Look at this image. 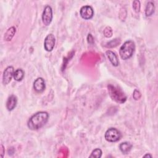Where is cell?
<instances>
[{
	"label": "cell",
	"instance_id": "1",
	"mask_svg": "<svg viewBox=\"0 0 158 158\" xmlns=\"http://www.w3.org/2000/svg\"><path fill=\"white\" fill-rule=\"evenodd\" d=\"M49 114L45 111H40L33 114L28 120L27 126L31 130H37L42 128L48 121Z\"/></svg>",
	"mask_w": 158,
	"mask_h": 158
},
{
	"label": "cell",
	"instance_id": "2",
	"mask_svg": "<svg viewBox=\"0 0 158 158\" xmlns=\"http://www.w3.org/2000/svg\"><path fill=\"white\" fill-rule=\"evenodd\" d=\"M107 91L111 99L118 104H123L127 101V96L118 87L112 84L107 85Z\"/></svg>",
	"mask_w": 158,
	"mask_h": 158
},
{
	"label": "cell",
	"instance_id": "3",
	"mask_svg": "<svg viewBox=\"0 0 158 158\" xmlns=\"http://www.w3.org/2000/svg\"><path fill=\"white\" fill-rule=\"evenodd\" d=\"M135 50V44L132 40L126 41L120 48L119 54L122 59L127 60L132 57Z\"/></svg>",
	"mask_w": 158,
	"mask_h": 158
},
{
	"label": "cell",
	"instance_id": "4",
	"mask_svg": "<svg viewBox=\"0 0 158 158\" xmlns=\"http://www.w3.org/2000/svg\"><path fill=\"white\" fill-rule=\"evenodd\" d=\"M122 134L120 131L115 128H110L105 133L104 138L108 142H117L120 139Z\"/></svg>",
	"mask_w": 158,
	"mask_h": 158
},
{
	"label": "cell",
	"instance_id": "5",
	"mask_svg": "<svg viewBox=\"0 0 158 158\" xmlns=\"http://www.w3.org/2000/svg\"><path fill=\"white\" fill-rule=\"evenodd\" d=\"M53 17L52 9L50 6H46L43 14H42V21L44 25L48 26L52 22Z\"/></svg>",
	"mask_w": 158,
	"mask_h": 158
},
{
	"label": "cell",
	"instance_id": "6",
	"mask_svg": "<svg viewBox=\"0 0 158 158\" xmlns=\"http://www.w3.org/2000/svg\"><path fill=\"white\" fill-rule=\"evenodd\" d=\"M80 15L85 20H89L94 15V10L90 6H83L80 8Z\"/></svg>",
	"mask_w": 158,
	"mask_h": 158
},
{
	"label": "cell",
	"instance_id": "7",
	"mask_svg": "<svg viewBox=\"0 0 158 158\" xmlns=\"http://www.w3.org/2000/svg\"><path fill=\"white\" fill-rule=\"evenodd\" d=\"M56 43V38L53 34L50 33L48 35L44 38V48L48 52H51L53 50Z\"/></svg>",
	"mask_w": 158,
	"mask_h": 158
},
{
	"label": "cell",
	"instance_id": "8",
	"mask_svg": "<svg viewBox=\"0 0 158 158\" xmlns=\"http://www.w3.org/2000/svg\"><path fill=\"white\" fill-rule=\"evenodd\" d=\"M14 69L12 66H8L5 69L2 74V83L4 85L9 84L14 76Z\"/></svg>",
	"mask_w": 158,
	"mask_h": 158
},
{
	"label": "cell",
	"instance_id": "9",
	"mask_svg": "<svg viewBox=\"0 0 158 158\" xmlns=\"http://www.w3.org/2000/svg\"><path fill=\"white\" fill-rule=\"evenodd\" d=\"M33 88L37 93H40L43 92L46 88L44 80L41 77L37 78L33 82Z\"/></svg>",
	"mask_w": 158,
	"mask_h": 158
},
{
	"label": "cell",
	"instance_id": "10",
	"mask_svg": "<svg viewBox=\"0 0 158 158\" xmlns=\"http://www.w3.org/2000/svg\"><path fill=\"white\" fill-rule=\"evenodd\" d=\"M17 104V97L15 95L12 94L8 98L6 101V109L9 111H12L15 108Z\"/></svg>",
	"mask_w": 158,
	"mask_h": 158
},
{
	"label": "cell",
	"instance_id": "11",
	"mask_svg": "<svg viewBox=\"0 0 158 158\" xmlns=\"http://www.w3.org/2000/svg\"><path fill=\"white\" fill-rule=\"evenodd\" d=\"M106 55L113 66L117 67L118 65L119 61L115 52L110 50H107L106 52Z\"/></svg>",
	"mask_w": 158,
	"mask_h": 158
},
{
	"label": "cell",
	"instance_id": "12",
	"mask_svg": "<svg viewBox=\"0 0 158 158\" xmlns=\"http://www.w3.org/2000/svg\"><path fill=\"white\" fill-rule=\"evenodd\" d=\"M16 32V29L14 27H10L5 32L4 35V40L6 41H10L14 36Z\"/></svg>",
	"mask_w": 158,
	"mask_h": 158
},
{
	"label": "cell",
	"instance_id": "13",
	"mask_svg": "<svg viewBox=\"0 0 158 158\" xmlns=\"http://www.w3.org/2000/svg\"><path fill=\"white\" fill-rule=\"evenodd\" d=\"M132 148V144L129 142H123L119 144V149L123 154H128Z\"/></svg>",
	"mask_w": 158,
	"mask_h": 158
},
{
	"label": "cell",
	"instance_id": "14",
	"mask_svg": "<svg viewBox=\"0 0 158 158\" xmlns=\"http://www.w3.org/2000/svg\"><path fill=\"white\" fill-rule=\"evenodd\" d=\"M155 11V6L152 1H149L145 8V15L146 17L151 16Z\"/></svg>",
	"mask_w": 158,
	"mask_h": 158
},
{
	"label": "cell",
	"instance_id": "15",
	"mask_svg": "<svg viewBox=\"0 0 158 158\" xmlns=\"http://www.w3.org/2000/svg\"><path fill=\"white\" fill-rule=\"evenodd\" d=\"M25 76V72L22 69H17L14 71L13 78L17 81H20Z\"/></svg>",
	"mask_w": 158,
	"mask_h": 158
},
{
	"label": "cell",
	"instance_id": "16",
	"mask_svg": "<svg viewBox=\"0 0 158 158\" xmlns=\"http://www.w3.org/2000/svg\"><path fill=\"white\" fill-rule=\"evenodd\" d=\"M120 43H121V41L120 39L115 38V39H114V40L110 41L109 42L107 43V45H106V46L107 48H115V47L117 46L119 44H120Z\"/></svg>",
	"mask_w": 158,
	"mask_h": 158
},
{
	"label": "cell",
	"instance_id": "17",
	"mask_svg": "<svg viewBox=\"0 0 158 158\" xmlns=\"http://www.w3.org/2000/svg\"><path fill=\"white\" fill-rule=\"evenodd\" d=\"M102 150L99 148H96L94 149L92 152L91 153V155L89 156V157H96V158H100L102 156Z\"/></svg>",
	"mask_w": 158,
	"mask_h": 158
},
{
	"label": "cell",
	"instance_id": "18",
	"mask_svg": "<svg viewBox=\"0 0 158 158\" xmlns=\"http://www.w3.org/2000/svg\"><path fill=\"white\" fill-rule=\"evenodd\" d=\"M103 33H104V35L105 37H106V38H110L112 36V34H113V31H112V28L110 27H109V26H107L104 28Z\"/></svg>",
	"mask_w": 158,
	"mask_h": 158
},
{
	"label": "cell",
	"instance_id": "19",
	"mask_svg": "<svg viewBox=\"0 0 158 158\" xmlns=\"http://www.w3.org/2000/svg\"><path fill=\"white\" fill-rule=\"evenodd\" d=\"M132 7H133V9L135 10V12H136V13H138L140 11V9H141L140 1L138 0L133 1Z\"/></svg>",
	"mask_w": 158,
	"mask_h": 158
},
{
	"label": "cell",
	"instance_id": "20",
	"mask_svg": "<svg viewBox=\"0 0 158 158\" xmlns=\"http://www.w3.org/2000/svg\"><path fill=\"white\" fill-rule=\"evenodd\" d=\"M141 97V92L137 89H135L133 93V98L135 100H139Z\"/></svg>",
	"mask_w": 158,
	"mask_h": 158
},
{
	"label": "cell",
	"instance_id": "21",
	"mask_svg": "<svg viewBox=\"0 0 158 158\" xmlns=\"http://www.w3.org/2000/svg\"><path fill=\"white\" fill-rule=\"evenodd\" d=\"M87 41L88 43V44H93L94 43V38L93 37V36L91 35V34L89 33L87 36Z\"/></svg>",
	"mask_w": 158,
	"mask_h": 158
},
{
	"label": "cell",
	"instance_id": "22",
	"mask_svg": "<svg viewBox=\"0 0 158 158\" xmlns=\"http://www.w3.org/2000/svg\"><path fill=\"white\" fill-rule=\"evenodd\" d=\"M0 149H1V157L2 158L4 157V148L2 144H1Z\"/></svg>",
	"mask_w": 158,
	"mask_h": 158
},
{
	"label": "cell",
	"instance_id": "23",
	"mask_svg": "<svg viewBox=\"0 0 158 158\" xmlns=\"http://www.w3.org/2000/svg\"><path fill=\"white\" fill-rule=\"evenodd\" d=\"M152 157V156L151 154H149V153L145 154L144 156H143V157Z\"/></svg>",
	"mask_w": 158,
	"mask_h": 158
}]
</instances>
